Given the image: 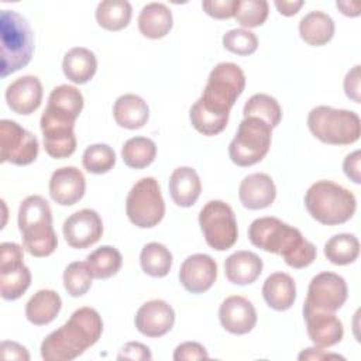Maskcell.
I'll return each mask as SVG.
<instances>
[{"mask_svg":"<svg viewBox=\"0 0 361 361\" xmlns=\"http://www.w3.org/2000/svg\"><path fill=\"white\" fill-rule=\"evenodd\" d=\"M307 128L324 144L348 145L360 140L361 120L353 110L316 106L307 114Z\"/></svg>","mask_w":361,"mask_h":361,"instance_id":"8","label":"cell"},{"mask_svg":"<svg viewBox=\"0 0 361 361\" xmlns=\"http://www.w3.org/2000/svg\"><path fill=\"white\" fill-rule=\"evenodd\" d=\"M274 4L282 16L290 17V16L298 14V11L300 10V7L305 3H303V0H275Z\"/></svg>","mask_w":361,"mask_h":361,"instance_id":"48","label":"cell"},{"mask_svg":"<svg viewBox=\"0 0 361 361\" xmlns=\"http://www.w3.org/2000/svg\"><path fill=\"white\" fill-rule=\"evenodd\" d=\"M133 17V7L127 0H103L96 8L97 24L107 31L126 28Z\"/></svg>","mask_w":361,"mask_h":361,"instance_id":"31","label":"cell"},{"mask_svg":"<svg viewBox=\"0 0 361 361\" xmlns=\"http://www.w3.org/2000/svg\"><path fill=\"white\" fill-rule=\"evenodd\" d=\"M241 204L248 210L269 207L276 197V186L272 178L264 172L247 175L238 188Z\"/></svg>","mask_w":361,"mask_h":361,"instance_id":"22","label":"cell"},{"mask_svg":"<svg viewBox=\"0 0 361 361\" xmlns=\"http://www.w3.org/2000/svg\"><path fill=\"white\" fill-rule=\"evenodd\" d=\"M360 65H355L354 68H351L345 78H344V92L345 96L348 99H351L354 103H360L361 97H360Z\"/></svg>","mask_w":361,"mask_h":361,"instance_id":"44","label":"cell"},{"mask_svg":"<svg viewBox=\"0 0 361 361\" xmlns=\"http://www.w3.org/2000/svg\"><path fill=\"white\" fill-rule=\"evenodd\" d=\"M324 257L334 265L353 264L360 255V241L354 234L340 233L324 244Z\"/></svg>","mask_w":361,"mask_h":361,"instance_id":"32","label":"cell"},{"mask_svg":"<svg viewBox=\"0 0 361 361\" xmlns=\"http://www.w3.org/2000/svg\"><path fill=\"white\" fill-rule=\"evenodd\" d=\"M128 220L140 228L155 227L165 216V202L158 180L145 176L137 180L126 199Z\"/></svg>","mask_w":361,"mask_h":361,"instance_id":"10","label":"cell"},{"mask_svg":"<svg viewBox=\"0 0 361 361\" xmlns=\"http://www.w3.org/2000/svg\"><path fill=\"white\" fill-rule=\"evenodd\" d=\"M337 8L348 17H358L360 16V3L358 1H337Z\"/></svg>","mask_w":361,"mask_h":361,"instance_id":"49","label":"cell"},{"mask_svg":"<svg viewBox=\"0 0 361 361\" xmlns=\"http://www.w3.org/2000/svg\"><path fill=\"white\" fill-rule=\"evenodd\" d=\"M103 333V320L93 307L76 309L56 330L41 343V357L45 361H71L94 345Z\"/></svg>","mask_w":361,"mask_h":361,"instance_id":"3","label":"cell"},{"mask_svg":"<svg viewBox=\"0 0 361 361\" xmlns=\"http://www.w3.org/2000/svg\"><path fill=\"white\" fill-rule=\"evenodd\" d=\"M62 307V299L52 289H39L25 305V317L34 326H45L55 320Z\"/></svg>","mask_w":361,"mask_h":361,"instance_id":"29","label":"cell"},{"mask_svg":"<svg viewBox=\"0 0 361 361\" xmlns=\"http://www.w3.org/2000/svg\"><path fill=\"white\" fill-rule=\"evenodd\" d=\"M348 296V288L343 276L323 271L314 275L307 288L303 312L336 313L343 307Z\"/></svg>","mask_w":361,"mask_h":361,"instance_id":"13","label":"cell"},{"mask_svg":"<svg viewBox=\"0 0 361 361\" xmlns=\"http://www.w3.org/2000/svg\"><path fill=\"white\" fill-rule=\"evenodd\" d=\"M269 13L268 1L265 0H238V6L234 14L237 23L245 28H254L262 25Z\"/></svg>","mask_w":361,"mask_h":361,"instance_id":"39","label":"cell"},{"mask_svg":"<svg viewBox=\"0 0 361 361\" xmlns=\"http://www.w3.org/2000/svg\"><path fill=\"white\" fill-rule=\"evenodd\" d=\"M219 320L226 331L243 336L255 327L257 310L247 298L233 295L221 302L219 307Z\"/></svg>","mask_w":361,"mask_h":361,"instance_id":"18","label":"cell"},{"mask_svg":"<svg viewBox=\"0 0 361 361\" xmlns=\"http://www.w3.org/2000/svg\"><path fill=\"white\" fill-rule=\"evenodd\" d=\"M151 358H152V354L149 351V347H147L145 344L138 343V341L126 343L117 355V360L145 361V360H151Z\"/></svg>","mask_w":361,"mask_h":361,"instance_id":"43","label":"cell"},{"mask_svg":"<svg viewBox=\"0 0 361 361\" xmlns=\"http://www.w3.org/2000/svg\"><path fill=\"white\" fill-rule=\"evenodd\" d=\"M244 87L245 75L237 63H217L209 73L202 96L189 110L193 128L209 137L220 134L227 127L230 110Z\"/></svg>","mask_w":361,"mask_h":361,"instance_id":"1","label":"cell"},{"mask_svg":"<svg viewBox=\"0 0 361 361\" xmlns=\"http://www.w3.org/2000/svg\"><path fill=\"white\" fill-rule=\"evenodd\" d=\"M1 354L6 360H23V361L30 360V354L27 348L16 341H8V340L1 341Z\"/></svg>","mask_w":361,"mask_h":361,"instance_id":"46","label":"cell"},{"mask_svg":"<svg viewBox=\"0 0 361 361\" xmlns=\"http://www.w3.org/2000/svg\"><path fill=\"white\" fill-rule=\"evenodd\" d=\"M299 360H330V358H340V360H344V357L338 355V354H329L326 353L324 350L319 348V347H309V348H305L299 355H298Z\"/></svg>","mask_w":361,"mask_h":361,"instance_id":"47","label":"cell"},{"mask_svg":"<svg viewBox=\"0 0 361 361\" xmlns=\"http://www.w3.org/2000/svg\"><path fill=\"white\" fill-rule=\"evenodd\" d=\"M178 276L188 292L203 293L216 282L217 264L207 254H193L182 262Z\"/></svg>","mask_w":361,"mask_h":361,"instance_id":"16","label":"cell"},{"mask_svg":"<svg viewBox=\"0 0 361 361\" xmlns=\"http://www.w3.org/2000/svg\"><path fill=\"white\" fill-rule=\"evenodd\" d=\"M113 117L120 127L127 130H137L147 124L149 109L142 97L138 94L127 93L121 94L114 102Z\"/></svg>","mask_w":361,"mask_h":361,"instance_id":"26","label":"cell"},{"mask_svg":"<svg viewBox=\"0 0 361 361\" xmlns=\"http://www.w3.org/2000/svg\"><path fill=\"white\" fill-rule=\"evenodd\" d=\"M31 285V272L24 264L23 247L17 243L0 245V295L4 300H17Z\"/></svg>","mask_w":361,"mask_h":361,"instance_id":"12","label":"cell"},{"mask_svg":"<svg viewBox=\"0 0 361 361\" xmlns=\"http://www.w3.org/2000/svg\"><path fill=\"white\" fill-rule=\"evenodd\" d=\"M82 164L89 173L102 175L116 165V152L107 144H93L83 151Z\"/></svg>","mask_w":361,"mask_h":361,"instance_id":"37","label":"cell"},{"mask_svg":"<svg viewBox=\"0 0 361 361\" xmlns=\"http://www.w3.org/2000/svg\"><path fill=\"white\" fill-rule=\"evenodd\" d=\"M309 214L326 226L347 223L355 213L357 200L353 192L333 180H317L305 195Z\"/></svg>","mask_w":361,"mask_h":361,"instance_id":"6","label":"cell"},{"mask_svg":"<svg viewBox=\"0 0 361 361\" xmlns=\"http://www.w3.org/2000/svg\"><path fill=\"white\" fill-rule=\"evenodd\" d=\"M0 34V76L7 78L30 63L34 52V37L25 17L14 10H1Z\"/></svg>","mask_w":361,"mask_h":361,"instance_id":"7","label":"cell"},{"mask_svg":"<svg viewBox=\"0 0 361 361\" xmlns=\"http://www.w3.org/2000/svg\"><path fill=\"white\" fill-rule=\"evenodd\" d=\"M262 259L252 251H235L224 261V275L234 285H250L262 272Z\"/></svg>","mask_w":361,"mask_h":361,"instance_id":"24","label":"cell"},{"mask_svg":"<svg viewBox=\"0 0 361 361\" xmlns=\"http://www.w3.org/2000/svg\"><path fill=\"white\" fill-rule=\"evenodd\" d=\"M37 137L17 121L3 118L0 121V161L17 166L32 164L38 157Z\"/></svg>","mask_w":361,"mask_h":361,"instance_id":"14","label":"cell"},{"mask_svg":"<svg viewBox=\"0 0 361 361\" xmlns=\"http://www.w3.org/2000/svg\"><path fill=\"white\" fill-rule=\"evenodd\" d=\"M272 128L258 117H244L228 145V157L238 166L261 162L271 147Z\"/></svg>","mask_w":361,"mask_h":361,"instance_id":"9","label":"cell"},{"mask_svg":"<svg viewBox=\"0 0 361 361\" xmlns=\"http://www.w3.org/2000/svg\"><path fill=\"white\" fill-rule=\"evenodd\" d=\"M334 30L336 25L333 18L320 10L309 11L299 21V35L312 47L326 45L329 41H331Z\"/></svg>","mask_w":361,"mask_h":361,"instance_id":"30","label":"cell"},{"mask_svg":"<svg viewBox=\"0 0 361 361\" xmlns=\"http://www.w3.org/2000/svg\"><path fill=\"white\" fill-rule=\"evenodd\" d=\"M223 47L235 55L247 56L257 51L258 38L247 28H234L223 35Z\"/></svg>","mask_w":361,"mask_h":361,"instance_id":"40","label":"cell"},{"mask_svg":"<svg viewBox=\"0 0 361 361\" xmlns=\"http://www.w3.org/2000/svg\"><path fill=\"white\" fill-rule=\"evenodd\" d=\"M157 157V145L151 138H128L121 148V158L128 168L142 169L149 166Z\"/></svg>","mask_w":361,"mask_h":361,"instance_id":"35","label":"cell"},{"mask_svg":"<svg viewBox=\"0 0 361 361\" xmlns=\"http://www.w3.org/2000/svg\"><path fill=\"white\" fill-rule=\"evenodd\" d=\"M199 224L207 245L216 251L231 248L238 238L235 214L223 200L207 202L199 213Z\"/></svg>","mask_w":361,"mask_h":361,"instance_id":"11","label":"cell"},{"mask_svg":"<svg viewBox=\"0 0 361 361\" xmlns=\"http://www.w3.org/2000/svg\"><path fill=\"white\" fill-rule=\"evenodd\" d=\"M93 282V275L86 264V261H73L63 271V286L65 290L73 296L79 298L87 293Z\"/></svg>","mask_w":361,"mask_h":361,"instance_id":"38","label":"cell"},{"mask_svg":"<svg viewBox=\"0 0 361 361\" xmlns=\"http://www.w3.org/2000/svg\"><path fill=\"white\" fill-rule=\"evenodd\" d=\"M62 71L71 82L85 85L94 76L97 71L96 55L85 47L71 48L63 56Z\"/></svg>","mask_w":361,"mask_h":361,"instance_id":"28","label":"cell"},{"mask_svg":"<svg viewBox=\"0 0 361 361\" xmlns=\"http://www.w3.org/2000/svg\"><path fill=\"white\" fill-rule=\"evenodd\" d=\"M18 228L24 250L37 258L51 255L58 247L52 227V210L39 195L27 196L18 207Z\"/></svg>","mask_w":361,"mask_h":361,"instance_id":"5","label":"cell"},{"mask_svg":"<svg viewBox=\"0 0 361 361\" xmlns=\"http://www.w3.org/2000/svg\"><path fill=\"white\" fill-rule=\"evenodd\" d=\"M237 6H238V0H204V1H202L203 11L216 20H226V18L234 17Z\"/></svg>","mask_w":361,"mask_h":361,"instance_id":"41","label":"cell"},{"mask_svg":"<svg viewBox=\"0 0 361 361\" xmlns=\"http://www.w3.org/2000/svg\"><path fill=\"white\" fill-rule=\"evenodd\" d=\"M86 190V179L76 166H62L52 172L49 179V195L59 206L78 203Z\"/></svg>","mask_w":361,"mask_h":361,"instance_id":"19","label":"cell"},{"mask_svg":"<svg viewBox=\"0 0 361 361\" xmlns=\"http://www.w3.org/2000/svg\"><path fill=\"white\" fill-rule=\"evenodd\" d=\"M169 195L179 207L193 206L202 192V182L197 172L190 166H179L169 176Z\"/></svg>","mask_w":361,"mask_h":361,"instance_id":"23","label":"cell"},{"mask_svg":"<svg viewBox=\"0 0 361 361\" xmlns=\"http://www.w3.org/2000/svg\"><path fill=\"white\" fill-rule=\"evenodd\" d=\"M134 323L137 330L147 337H162L175 324V312L172 306L162 299H152L140 306Z\"/></svg>","mask_w":361,"mask_h":361,"instance_id":"17","label":"cell"},{"mask_svg":"<svg viewBox=\"0 0 361 361\" xmlns=\"http://www.w3.org/2000/svg\"><path fill=\"white\" fill-rule=\"evenodd\" d=\"M306 330L314 347L329 348L338 344L344 336L341 320L329 312H303Z\"/></svg>","mask_w":361,"mask_h":361,"instance_id":"21","label":"cell"},{"mask_svg":"<svg viewBox=\"0 0 361 361\" xmlns=\"http://www.w3.org/2000/svg\"><path fill=\"white\" fill-rule=\"evenodd\" d=\"M86 264L96 279H109L114 276L121 265V252L111 245H102L86 257Z\"/></svg>","mask_w":361,"mask_h":361,"instance_id":"33","label":"cell"},{"mask_svg":"<svg viewBox=\"0 0 361 361\" xmlns=\"http://www.w3.org/2000/svg\"><path fill=\"white\" fill-rule=\"evenodd\" d=\"M248 238L254 247L281 255L296 269L309 267L317 255L314 244L306 240L299 228L276 217L255 219L248 227Z\"/></svg>","mask_w":361,"mask_h":361,"instance_id":"4","label":"cell"},{"mask_svg":"<svg viewBox=\"0 0 361 361\" xmlns=\"http://www.w3.org/2000/svg\"><path fill=\"white\" fill-rule=\"evenodd\" d=\"M83 109V94L72 85H59L48 96L39 126L45 152L63 159L76 151L75 121Z\"/></svg>","mask_w":361,"mask_h":361,"instance_id":"2","label":"cell"},{"mask_svg":"<svg viewBox=\"0 0 361 361\" xmlns=\"http://www.w3.org/2000/svg\"><path fill=\"white\" fill-rule=\"evenodd\" d=\"M6 102L11 111L17 114H32L42 102V85L39 79L32 75H24L16 79L6 89Z\"/></svg>","mask_w":361,"mask_h":361,"instance_id":"20","label":"cell"},{"mask_svg":"<svg viewBox=\"0 0 361 361\" xmlns=\"http://www.w3.org/2000/svg\"><path fill=\"white\" fill-rule=\"evenodd\" d=\"M172 11L164 3H148L140 11L138 30L149 39L164 38L172 30Z\"/></svg>","mask_w":361,"mask_h":361,"instance_id":"27","label":"cell"},{"mask_svg":"<svg viewBox=\"0 0 361 361\" xmlns=\"http://www.w3.org/2000/svg\"><path fill=\"white\" fill-rule=\"evenodd\" d=\"M65 241L75 250H83L96 244L103 234V221L93 209H82L72 213L62 226Z\"/></svg>","mask_w":361,"mask_h":361,"instance_id":"15","label":"cell"},{"mask_svg":"<svg viewBox=\"0 0 361 361\" xmlns=\"http://www.w3.org/2000/svg\"><path fill=\"white\" fill-rule=\"evenodd\" d=\"M141 269L152 278H164L172 267V254L161 243H148L140 254Z\"/></svg>","mask_w":361,"mask_h":361,"instance_id":"34","label":"cell"},{"mask_svg":"<svg viewBox=\"0 0 361 361\" xmlns=\"http://www.w3.org/2000/svg\"><path fill=\"white\" fill-rule=\"evenodd\" d=\"M360 162H361V151L355 149L354 152L348 154L343 161V171L345 176L353 180L354 183H361V172H360Z\"/></svg>","mask_w":361,"mask_h":361,"instance_id":"45","label":"cell"},{"mask_svg":"<svg viewBox=\"0 0 361 361\" xmlns=\"http://www.w3.org/2000/svg\"><path fill=\"white\" fill-rule=\"evenodd\" d=\"M262 298L276 312L290 309L296 300V283L293 278L285 272L271 274L262 285Z\"/></svg>","mask_w":361,"mask_h":361,"instance_id":"25","label":"cell"},{"mask_svg":"<svg viewBox=\"0 0 361 361\" xmlns=\"http://www.w3.org/2000/svg\"><path fill=\"white\" fill-rule=\"evenodd\" d=\"M244 117H258L271 128H275L282 118V109L275 97L267 93L252 94L244 104Z\"/></svg>","mask_w":361,"mask_h":361,"instance_id":"36","label":"cell"},{"mask_svg":"<svg viewBox=\"0 0 361 361\" xmlns=\"http://www.w3.org/2000/svg\"><path fill=\"white\" fill-rule=\"evenodd\" d=\"M209 358L207 350L196 341H185L179 344L173 351L175 361H190V360H206Z\"/></svg>","mask_w":361,"mask_h":361,"instance_id":"42","label":"cell"}]
</instances>
